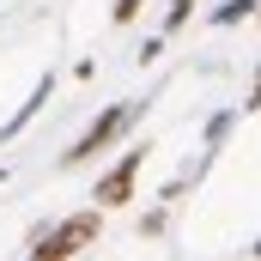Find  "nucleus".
I'll return each instance as SVG.
<instances>
[{"label": "nucleus", "mask_w": 261, "mask_h": 261, "mask_svg": "<svg viewBox=\"0 0 261 261\" xmlns=\"http://www.w3.org/2000/svg\"><path fill=\"white\" fill-rule=\"evenodd\" d=\"M91 237H97V213H73V219H61V225L31 249V261H73Z\"/></svg>", "instance_id": "f257e3e1"}, {"label": "nucleus", "mask_w": 261, "mask_h": 261, "mask_svg": "<svg viewBox=\"0 0 261 261\" xmlns=\"http://www.w3.org/2000/svg\"><path fill=\"white\" fill-rule=\"evenodd\" d=\"M249 103H255V110H261V79H255V97H249Z\"/></svg>", "instance_id": "39448f33"}, {"label": "nucleus", "mask_w": 261, "mask_h": 261, "mask_svg": "<svg viewBox=\"0 0 261 261\" xmlns=\"http://www.w3.org/2000/svg\"><path fill=\"white\" fill-rule=\"evenodd\" d=\"M140 158H146V152H128V158L97 182V206H122V200L134 195V170H140Z\"/></svg>", "instance_id": "f03ea898"}, {"label": "nucleus", "mask_w": 261, "mask_h": 261, "mask_svg": "<svg viewBox=\"0 0 261 261\" xmlns=\"http://www.w3.org/2000/svg\"><path fill=\"white\" fill-rule=\"evenodd\" d=\"M255 255H261V243H255Z\"/></svg>", "instance_id": "423d86ee"}, {"label": "nucleus", "mask_w": 261, "mask_h": 261, "mask_svg": "<svg viewBox=\"0 0 261 261\" xmlns=\"http://www.w3.org/2000/svg\"><path fill=\"white\" fill-rule=\"evenodd\" d=\"M122 122H128V110H103V116H97V122H91V128H85V140H79V146H73V152H67V164H79V158H91V152H97V146H103V140H110V134L122 128Z\"/></svg>", "instance_id": "7ed1b4c3"}, {"label": "nucleus", "mask_w": 261, "mask_h": 261, "mask_svg": "<svg viewBox=\"0 0 261 261\" xmlns=\"http://www.w3.org/2000/svg\"><path fill=\"white\" fill-rule=\"evenodd\" d=\"M140 12V0H116V18H134Z\"/></svg>", "instance_id": "20e7f679"}]
</instances>
